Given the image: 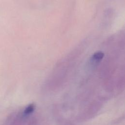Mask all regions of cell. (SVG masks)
I'll list each match as a JSON object with an SVG mask.
<instances>
[{
    "mask_svg": "<svg viewBox=\"0 0 125 125\" xmlns=\"http://www.w3.org/2000/svg\"><path fill=\"white\" fill-rule=\"evenodd\" d=\"M35 105L33 104H31L28 105L24 109L23 112V115L24 116H27L32 114L35 110Z\"/></svg>",
    "mask_w": 125,
    "mask_h": 125,
    "instance_id": "cell-2",
    "label": "cell"
},
{
    "mask_svg": "<svg viewBox=\"0 0 125 125\" xmlns=\"http://www.w3.org/2000/svg\"><path fill=\"white\" fill-rule=\"evenodd\" d=\"M104 53L102 51H98L95 53L92 56L91 61L95 63L99 62L104 58Z\"/></svg>",
    "mask_w": 125,
    "mask_h": 125,
    "instance_id": "cell-1",
    "label": "cell"
}]
</instances>
